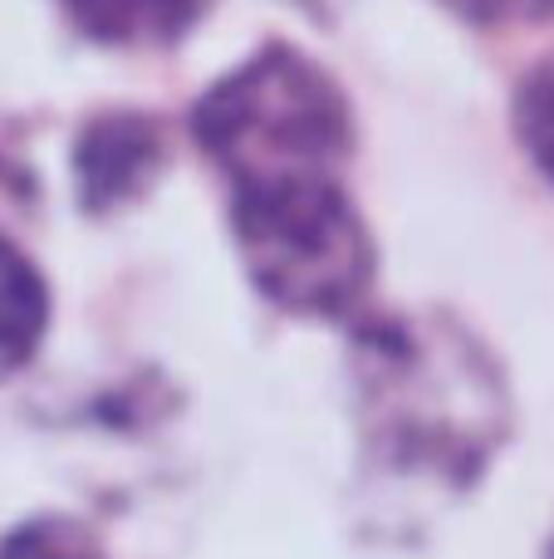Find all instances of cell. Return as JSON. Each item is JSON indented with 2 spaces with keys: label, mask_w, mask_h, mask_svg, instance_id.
I'll return each mask as SVG.
<instances>
[{
  "label": "cell",
  "mask_w": 554,
  "mask_h": 559,
  "mask_svg": "<svg viewBox=\"0 0 554 559\" xmlns=\"http://www.w3.org/2000/svg\"><path fill=\"white\" fill-rule=\"evenodd\" d=\"M353 423L383 491L442 501L501 456L510 383L451 314H383L353 334Z\"/></svg>",
  "instance_id": "6da1fadb"
},
{
  "label": "cell",
  "mask_w": 554,
  "mask_h": 559,
  "mask_svg": "<svg viewBox=\"0 0 554 559\" xmlns=\"http://www.w3.org/2000/svg\"><path fill=\"white\" fill-rule=\"evenodd\" d=\"M192 138L231 192L344 177L353 157V108L304 49L265 45L196 98Z\"/></svg>",
  "instance_id": "7a4b0ae2"
},
{
  "label": "cell",
  "mask_w": 554,
  "mask_h": 559,
  "mask_svg": "<svg viewBox=\"0 0 554 559\" xmlns=\"http://www.w3.org/2000/svg\"><path fill=\"white\" fill-rule=\"evenodd\" d=\"M231 241L251 285L304 319L353 314L378 275V251L344 177L231 192Z\"/></svg>",
  "instance_id": "3957f363"
},
{
  "label": "cell",
  "mask_w": 554,
  "mask_h": 559,
  "mask_svg": "<svg viewBox=\"0 0 554 559\" xmlns=\"http://www.w3.org/2000/svg\"><path fill=\"white\" fill-rule=\"evenodd\" d=\"M162 163H167L162 128L147 123L143 114H104L84 128V138L74 147L79 197H84L88 212L123 206L153 187Z\"/></svg>",
  "instance_id": "277c9868"
},
{
  "label": "cell",
  "mask_w": 554,
  "mask_h": 559,
  "mask_svg": "<svg viewBox=\"0 0 554 559\" xmlns=\"http://www.w3.org/2000/svg\"><path fill=\"white\" fill-rule=\"evenodd\" d=\"M59 5L88 39L108 49H162L202 25L212 0H59Z\"/></svg>",
  "instance_id": "5b68a950"
},
{
  "label": "cell",
  "mask_w": 554,
  "mask_h": 559,
  "mask_svg": "<svg viewBox=\"0 0 554 559\" xmlns=\"http://www.w3.org/2000/svg\"><path fill=\"white\" fill-rule=\"evenodd\" d=\"M45 329L49 280L10 236H0V378H15L39 354Z\"/></svg>",
  "instance_id": "8992f818"
},
{
  "label": "cell",
  "mask_w": 554,
  "mask_h": 559,
  "mask_svg": "<svg viewBox=\"0 0 554 559\" xmlns=\"http://www.w3.org/2000/svg\"><path fill=\"white\" fill-rule=\"evenodd\" d=\"M510 128H516V143L530 157V167L554 187V55L526 69L516 98H510Z\"/></svg>",
  "instance_id": "52a82bcc"
},
{
  "label": "cell",
  "mask_w": 554,
  "mask_h": 559,
  "mask_svg": "<svg viewBox=\"0 0 554 559\" xmlns=\"http://www.w3.org/2000/svg\"><path fill=\"white\" fill-rule=\"evenodd\" d=\"M0 559H108V550L69 515H39L0 535Z\"/></svg>",
  "instance_id": "ba28073f"
},
{
  "label": "cell",
  "mask_w": 554,
  "mask_h": 559,
  "mask_svg": "<svg viewBox=\"0 0 554 559\" xmlns=\"http://www.w3.org/2000/svg\"><path fill=\"white\" fill-rule=\"evenodd\" d=\"M477 25H545L554 20V0H447Z\"/></svg>",
  "instance_id": "9c48e42d"
},
{
  "label": "cell",
  "mask_w": 554,
  "mask_h": 559,
  "mask_svg": "<svg viewBox=\"0 0 554 559\" xmlns=\"http://www.w3.org/2000/svg\"><path fill=\"white\" fill-rule=\"evenodd\" d=\"M550 559H554V535H550Z\"/></svg>",
  "instance_id": "30bf717a"
}]
</instances>
